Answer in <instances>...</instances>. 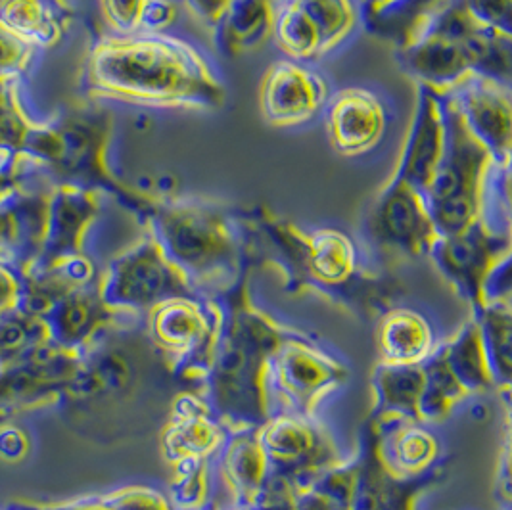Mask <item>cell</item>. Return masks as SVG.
Returning <instances> with one entry per match:
<instances>
[{"label": "cell", "instance_id": "6da1fadb", "mask_svg": "<svg viewBox=\"0 0 512 510\" xmlns=\"http://www.w3.org/2000/svg\"><path fill=\"white\" fill-rule=\"evenodd\" d=\"M252 267H275L290 296L313 294L374 321L405 292L392 271L363 263L357 242L338 229L307 232L265 206L234 213Z\"/></svg>", "mask_w": 512, "mask_h": 510}, {"label": "cell", "instance_id": "7a4b0ae2", "mask_svg": "<svg viewBox=\"0 0 512 510\" xmlns=\"http://www.w3.org/2000/svg\"><path fill=\"white\" fill-rule=\"evenodd\" d=\"M93 100L146 108L219 110L227 87L206 56L165 33L106 35L94 43L81 79Z\"/></svg>", "mask_w": 512, "mask_h": 510}, {"label": "cell", "instance_id": "3957f363", "mask_svg": "<svg viewBox=\"0 0 512 510\" xmlns=\"http://www.w3.org/2000/svg\"><path fill=\"white\" fill-rule=\"evenodd\" d=\"M127 315L104 330L81 357V369L58 405L71 428L89 438L116 440L135 432L167 369L152 348L144 321Z\"/></svg>", "mask_w": 512, "mask_h": 510}, {"label": "cell", "instance_id": "277c9868", "mask_svg": "<svg viewBox=\"0 0 512 510\" xmlns=\"http://www.w3.org/2000/svg\"><path fill=\"white\" fill-rule=\"evenodd\" d=\"M250 273L252 267L244 269L229 286L210 294L219 313V328L210 365L196 386V392L229 430H257L269 420L267 363L280 344L298 330L280 325L254 305Z\"/></svg>", "mask_w": 512, "mask_h": 510}, {"label": "cell", "instance_id": "5b68a950", "mask_svg": "<svg viewBox=\"0 0 512 510\" xmlns=\"http://www.w3.org/2000/svg\"><path fill=\"white\" fill-rule=\"evenodd\" d=\"M142 225L204 296L229 286L252 267L240 223L225 209L154 196Z\"/></svg>", "mask_w": 512, "mask_h": 510}, {"label": "cell", "instance_id": "8992f818", "mask_svg": "<svg viewBox=\"0 0 512 510\" xmlns=\"http://www.w3.org/2000/svg\"><path fill=\"white\" fill-rule=\"evenodd\" d=\"M112 133L114 117L108 110L71 108L47 121H37L20 154L37 163L54 185L70 183L112 194L142 223L154 196L121 183L114 175L108 163Z\"/></svg>", "mask_w": 512, "mask_h": 510}, {"label": "cell", "instance_id": "52a82bcc", "mask_svg": "<svg viewBox=\"0 0 512 510\" xmlns=\"http://www.w3.org/2000/svg\"><path fill=\"white\" fill-rule=\"evenodd\" d=\"M445 116V152L438 171L424 192L426 206L440 236L472 227L482 217V192L493 160L468 131L453 100L442 93Z\"/></svg>", "mask_w": 512, "mask_h": 510}, {"label": "cell", "instance_id": "ba28073f", "mask_svg": "<svg viewBox=\"0 0 512 510\" xmlns=\"http://www.w3.org/2000/svg\"><path fill=\"white\" fill-rule=\"evenodd\" d=\"M350 376L315 336L296 330L271 355L265 372L269 418L275 415H315L321 399Z\"/></svg>", "mask_w": 512, "mask_h": 510}, {"label": "cell", "instance_id": "9c48e42d", "mask_svg": "<svg viewBox=\"0 0 512 510\" xmlns=\"http://www.w3.org/2000/svg\"><path fill=\"white\" fill-rule=\"evenodd\" d=\"M98 286L102 302L110 309L137 317H144L156 305L173 298L204 296L169 261L148 231L137 244L110 261Z\"/></svg>", "mask_w": 512, "mask_h": 510}, {"label": "cell", "instance_id": "30bf717a", "mask_svg": "<svg viewBox=\"0 0 512 510\" xmlns=\"http://www.w3.org/2000/svg\"><path fill=\"white\" fill-rule=\"evenodd\" d=\"M219 313L210 296L173 298L144 315V332L175 382L198 386L210 365Z\"/></svg>", "mask_w": 512, "mask_h": 510}, {"label": "cell", "instance_id": "8fae6325", "mask_svg": "<svg viewBox=\"0 0 512 510\" xmlns=\"http://www.w3.org/2000/svg\"><path fill=\"white\" fill-rule=\"evenodd\" d=\"M363 234L380 263L428 257L440 238L426 198L401 179H390L363 221Z\"/></svg>", "mask_w": 512, "mask_h": 510}, {"label": "cell", "instance_id": "7c38bea8", "mask_svg": "<svg viewBox=\"0 0 512 510\" xmlns=\"http://www.w3.org/2000/svg\"><path fill=\"white\" fill-rule=\"evenodd\" d=\"M259 443L269 472L286 478L298 491L346 461L330 430L315 415H275L259 428Z\"/></svg>", "mask_w": 512, "mask_h": 510}, {"label": "cell", "instance_id": "4fadbf2b", "mask_svg": "<svg viewBox=\"0 0 512 510\" xmlns=\"http://www.w3.org/2000/svg\"><path fill=\"white\" fill-rule=\"evenodd\" d=\"M511 254V234L495 232L482 217L465 231L440 236L428 257L470 313L482 307V284L491 267Z\"/></svg>", "mask_w": 512, "mask_h": 510}, {"label": "cell", "instance_id": "5bb4252c", "mask_svg": "<svg viewBox=\"0 0 512 510\" xmlns=\"http://www.w3.org/2000/svg\"><path fill=\"white\" fill-rule=\"evenodd\" d=\"M81 357L83 353L60 348L50 340L0 369V409L20 415L47 403L58 405L79 374Z\"/></svg>", "mask_w": 512, "mask_h": 510}, {"label": "cell", "instance_id": "9a60e30c", "mask_svg": "<svg viewBox=\"0 0 512 510\" xmlns=\"http://www.w3.org/2000/svg\"><path fill=\"white\" fill-rule=\"evenodd\" d=\"M353 466L350 510H417V499L443 482L449 463L419 478H397L380 461L373 422L367 418L359 434Z\"/></svg>", "mask_w": 512, "mask_h": 510}, {"label": "cell", "instance_id": "2e32d148", "mask_svg": "<svg viewBox=\"0 0 512 510\" xmlns=\"http://www.w3.org/2000/svg\"><path fill=\"white\" fill-rule=\"evenodd\" d=\"M442 93L453 100L468 131L488 150L493 163L511 167V85L466 73Z\"/></svg>", "mask_w": 512, "mask_h": 510}, {"label": "cell", "instance_id": "e0dca14e", "mask_svg": "<svg viewBox=\"0 0 512 510\" xmlns=\"http://www.w3.org/2000/svg\"><path fill=\"white\" fill-rule=\"evenodd\" d=\"M330 85L325 77L303 62L284 58L263 73L259 110L273 127H300L326 106Z\"/></svg>", "mask_w": 512, "mask_h": 510}, {"label": "cell", "instance_id": "ac0fdd59", "mask_svg": "<svg viewBox=\"0 0 512 510\" xmlns=\"http://www.w3.org/2000/svg\"><path fill=\"white\" fill-rule=\"evenodd\" d=\"M326 137L342 158H361L382 142L388 131V110L369 89L348 87L326 102Z\"/></svg>", "mask_w": 512, "mask_h": 510}, {"label": "cell", "instance_id": "d6986e66", "mask_svg": "<svg viewBox=\"0 0 512 510\" xmlns=\"http://www.w3.org/2000/svg\"><path fill=\"white\" fill-rule=\"evenodd\" d=\"M52 185L47 177H37L0 200V261L12 263L22 273L41 254Z\"/></svg>", "mask_w": 512, "mask_h": 510}, {"label": "cell", "instance_id": "ffe728a7", "mask_svg": "<svg viewBox=\"0 0 512 510\" xmlns=\"http://www.w3.org/2000/svg\"><path fill=\"white\" fill-rule=\"evenodd\" d=\"M100 208L102 198L94 188L70 183L52 185L48 194L47 231L43 248L31 267H48L73 255L85 254L83 244L87 232L91 231L100 215Z\"/></svg>", "mask_w": 512, "mask_h": 510}, {"label": "cell", "instance_id": "44dd1931", "mask_svg": "<svg viewBox=\"0 0 512 510\" xmlns=\"http://www.w3.org/2000/svg\"><path fill=\"white\" fill-rule=\"evenodd\" d=\"M229 428L211 411L198 392H179L171 399V413L162 430L163 459L169 464L183 459H213Z\"/></svg>", "mask_w": 512, "mask_h": 510}, {"label": "cell", "instance_id": "7402d4cb", "mask_svg": "<svg viewBox=\"0 0 512 510\" xmlns=\"http://www.w3.org/2000/svg\"><path fill=\"white\" fill-rule=\"evenodd\" d=\"M376 451L397 478H419L449 463L428 424L407 417H371Z\"/></svg>", "mask_w": 512, "mask_h": 510}, {"label": "cell", "instance_id": "603a6c76", "mask_svg": "<svg viewBox=\"0 0 512 510\" xmlns=\"http://www.w3.org/2000/svg\"><path fill=\"white\" fill-rule=\"evenodd\" d=\"M445 139L442 94L420 85L409 137L392 179H401L424 194L442 162Z\"/></svg>", "mask_w": 512, "mask_h": 510}, {"label": "cell", "instance_id": "cb8c5ba5", "mask_svg": "<svg viewBox=\"0 0 512 510\" xmlns=\"http://www.w3.org/2000/svg\"><path fill=\"white\" fill-rule=\"evenodd\" d=\"M100 279L68 292L43 317L50 340L60 348L85 353L96 338L129 313H119L102 302Z\"/></svg>", "mask_w": 512, "mask_h": 510}, {"label": "cell", "instance_id": "d4e9b609", "mask_svg": "<svg viewBox=\"0 0 512 510\" xmlns=\"http://www.w3.org/2000/svg\"><path fill=\"white\" fill-rule=\"evenodd\" d=\"M219 480L233 497L234 510H252L257 495L269 476L259 443V428L229 430L225 443L213 457Z\"/></svg>", "mask_w": 512, "mask_h": 510}, {"label": "cell", "instance_id": "484cf974", "mask_svg": "<svg viewBox=\"0 0 512 510\" xmlns=\"http://www.w3.org/2000/svg\"><path fill=\"white\" fill-rule=\"evenodd\" d=\"M374 340L386 365H420L436 348L432 325L405 307H392L376 319Z\"/></svg>", "mask_w": 512, "mask_h": 510}, {"label": "cell", "instance_id": "4316f807", "mask_svg": "<svg viewBox=\"0 0 512 510\" xmlns=\"http://www.w3.org/2000/svg\"><path fill=\"white\" fill-rule=\"evenodd\" d=\"M279 0H231L215 29V43L225 54L238 56L273 37Z\"/></svg>", "mask_w": 512, "mask_h": 510}, {"label": "cell", "instance_id": "83f0119b", "mask_svg": "<svg viewBox=\"0 0 512 510\" xmlns=\"http://www.w3.org/2000/svg\"><path fill=\"white\" fill-rule=\"evenodd\" d=\"M0 20L33 47L50 50L66 39L71 12L54 0H0Z\"/></svg>", "mask_w": 512, "mask_h": 510}, {"label": "cell", "instance_id": "f1b7e54d", "mask_svg": "<svg viewBox=\"0 0 512 510\" xmlns=\"http://www.w3.org/2000/svg\"><path fill=\"white\" fill-rule=\"evenodd\" d=\"M470 317L478 325L493 388L503 394V399H509L512 378L511 303H486L476 313H470Z\"/></svg>", "mask_w": 512, "mask_h": 510}, {"label": "cell", "instance_id": "f546056e", "mask_svg": "<svg viewBox=\"0 0 512 510\" xmlns=\"http://www.w3.org/2000/svg\"><path fill=\"white\" fill-rule=\"evenodd\" d=\"M422 382L424 374L420 365L378 363L373 372L374 407L371 417H407L420 420Z\"/></svg>", "mask_w": 512, "mask_h": 510}, {"label": "cell", "instance_id": "4dcf8cb0", "mask_svg": "<svg viewBox=\"0 0 512 510\" xmlns=\"http://www.w3.org/2000/svg\"><path fill=\"white\" fill-rule=\"evenodd\" d=\"M315 31L321 43V56L342 47L361 22L357 0H286Z\"/></svg>", "mask_w": 512, "mask_h": 510}, {"label": "cell", "instance_id": "1f68e13d", "mask_svg": "<svg viewBox=\"0 0 512 510\" xmlns=\"http://www.w3.org/2000/svg\"><path fill=\"white\" fill-rule=\"evenodd\" d=\"M445 363L457 376L466 394H486L493 390L488 361L482 348L476 321L470 317L461 330L447 342L440 344Z\"/></svg>", "mask_w": 512, "mask_h": 510}, {"label": "cell", "instance_id": "d6a6232c", "mask_svg": "<svg viewBox=\"0 0 512 510\" xmlns=\"http://www.w3.org/2000/svg\"><path fill=\"white\" fill-rule=\"evenodd\" d=\"M420 367L424 382L419 399V418L424 424H440L468 394L445 363L440 346L434 348L430 357L420 363Z\"/></svg>", "mask_w": 512, "mask_h": 510}, {"label": "cell", "instance_id": "836d02e7", "mask_svg": "<svg viewBox=\"0 0 512 510\" xmlns=\"http://www.w3.org/2000/svg\"><path fill=\"white\" fill-rule=\"evenodd\" d=\"M50 342L47 323L20 307L0 315V369L24 359L33 349Z\"/></svg>", "mask_w": 512, "mask_h": 510}, {"label": "cell", "instance_id": "e575fe53", "mask_svg": "<svg viewBox=\"0 0 512 510\" xmlns=\"http://www.w3.org/2000/svg\"><path fill=\"white\" fill-rule=\"evenodd\" d=\"M173 466L171 482V509H211V484H213V459H183Z\"/></svg>", "mask_w": 512, "mask_h": 510}, {"label": "cell", "instance_id": "d590c367", "mask_svg": "<svg viewBox=\"0 0 512 510\" xmlns=\"http://www.w3.org/2000/svg\"><path fill=\"white\" fill-rule=\"evenodd\" d=\"M353 457L330 468L313 486L298 493L296 510H350Z\"/></svg>", "mask_w": 512, "mask_h": 510}, {"label": "cell", "instance_id": "8d00e7d4", "mask_svg": "<svg viewBox=\"0 0 512 510\" xmlns=\"http://www.w3.org/2000/svg\"><path fill=\"white\" fill-rule=\"evenodd\" d=\"M35 125L22 100V81H0V150L24 152Z\"/></svg>", "mask_w": 512, "mask_h": 510}, {"label": "cell", "instance_id": "74e56055", "mask_svg": "<svg viewBox=\"0 0 512 510\" xmlns=\"http://www.w3.org/2000/svg\"><path fill=\"white\" fill-rule=\"evenodd\" d=\"M39 48L0 20V81H22L37 60Z\"/></svg>", "mask_w": 512, "mask_h": 510}, {"label": "cell", "instance_id": "f35d334b", "mask_svg": "<svg viewBox=\"0 0 512 510\" xmlns=\"http://www.w3.org/2000/svg\"><path fill=\"white\" fill-rule=\"evenodd\" d=\"M96 499L110 510H173L162 493L150 487H121L104 495H96Z\"/></svg>", "mask_w": 512, "mask_h": 510}, {"label": "cell", "instance_id": "ab89813d", "mask_svg": "<svg viewBox=\"0 0 512 510\" xmlns=\"http://www.w3.org/2000/svg\"><path fill=\"white\" fill-rule=\"evenodd\" d=\"M463 6L482 29L512 35V0H463Z\"/></svg>", "mask_w": 512, "mask_h": 510}, {"label": "cell", "instance_id": "60d3db41", "mask_svg": "<svg viewBox=\"0 0 512 510\" xmlns=\"http://www.w3.org/2000/svg\"><path fill=\"white\" fill-rule=\"evenodd\" d=\"M100 12L119 35L139 33L140 16L146 0H98Z\"/></svg>", "mask_w": 512, "mask_h": 510}, {"label": "cell", "instance_id": "b9f144b4", "mask_svg": "<svg viewBox=\"0 0 512 510\" xmlns=\"http://www.w3.org/2000/svg\"><path fill=\"white\" fill-rule=\"evenodd\" d=\"M298 493L292 482L269 472L252 510H296Z\"/></svg>", "mask_w": 512, "mask_h": 510}, {"label": "cell", "instance_id": "7bdbcfd3", "mask_svg": "<svg viewBox=\"0 0 512 510\" xmlns=\"http://www.w3.org/2000/svg\"><path fill=\"white\" fill-rule=\"evenodd\" d=\"M511 254L499 259L482 284V305L486 303H511Z\"/></svg>", "mask_w": 512, "mask_h": 510}, {"label": "cell", "instance_id": "ee69618b", "mask_svg": "<svg viewBox=\"0 0 512 510\" xmlns=\"http://www.w3.org/2000/svg\"><path fill=\"white\" fill-rule=\"evenodd\" d=\"M177 4L173 0H146L140 16L139 33H162L177 20Z\"/></svg>", "mask_w": 512, "mask_h": 510}, {"label": "cell", "instance_id": "f6af8a7d", "mask_svg": "<svg viewBox=\"0 0 512 510\" xmlns=\"http://www.w3.org/2000/svg\"><path fill=\"white\" fill-rule=\"evenodd\" d=\"M24 292L22 271L12 263L0 261V315L20 307Z\"/></svg>", "mask_w": 512, "mask_h": 510}, {"label": "cell", "instance_id": "bcb514c9", "mask_svg": "<svg viewBox=\"0 0 512 510\" xmlns=\"http://www.w3.org/2000/svg\"><path fill=\"white\" fill-rule=\"evenodd\" d=\"M31 449V441L24 430L12 426V422L0 428V457L8 463H20L27 457Z\"/></svg>", "mask_w": 512, "mask_h": 510}, {"label": "cell", "instance_id": "7dc6e473", "mask_svg": "<svg viewBox=\"0 0 512 510\" xmlns=\"http://www.w3.org/2000/svg\"><path fill=\"white\" fill-rule=\"evenodd\" d=\"M187 4L188 12L198 18L204 25H208L211 31L217 29L219 22L223 20L231 0H183Z\"/></svg>", "mask_w": 512, "mask_h": 510}, {"label": "cell", "instance_id": "c3c4849f", "mask_svg": "<svg viewBox=\"0 0 512 510\" xmlns=\"http://www.w3.org/2000/svg\"><path fill=\"white\" fill-rule=\"evenodd\" d=\"M33 510H110L102 503H98L96 497H85L71 503H60V505H41V503H29Z\"/></svg>", "mask_w": 512, "mask_h": 510}, {"label": "cell", "instance_id": "681fc988", "mask_svg": "<svg viewBox=\"0 0 512 510\" xmlns=\"http://www.w3.org/2000/svg\"><path fill=\"white\" fill-rule=\"evenodd\" d=\"M18 160V154H12V152H4L0 150V169H8L12 167Z\"/></svg>", "mask_w": 512, "mask_h": 510}, {"label": "cell", "instance_id": "f907efd6", "mask_svg": "<svg viewBox=\"0 0 512 510\" xmlns=\"http://www.w3.org/2000/svg\"><path fill=\"white\" fill-rule=\"evenodd\" d=\"M14 418H16V413H14V411H8V409H0V428H2L4 424L12 422Z\"/></svg>", "mask_w": 512, "mask_h": 510}, {"label": "cell", "instance_id": "816d5d0a", "mask_svg": "<svg viewBox=\"0 0 512 510\" xmlns=\"http://www.w3.org/2000/svg\"><path fill=\"white\" fill-rule=\"evenodd\" d=\"M4 510H33L29 507V503H24V501H18V503H12V505H8V507H4Z\"/></svg>", "mask_w": 512, "mask_h": 510}, {"label": "cell", "instance_id": "f5cc1de1", "mask_svg": "<svg viewBox=\"0 0 512 510\" xmlns=\"http://www.w3.org/2000/svg\"><path fill=\"white\" fill-rule=\"evenodd\" d=\"M58 6H62L64 10H68V12H71L73 14V8H71V0H54Z\"/></svg>", "mask_w": 512, "mask_h": 510}, {"label": "cell", "instance_id": "db71d44e", "mask_svg": "<svg viewBox=\"0 0 512 510\" xmlns=\"http://www.w3.org/2000/svg\"><path fill=\"white\" fill-rule=\"evenodd\" d=\"M229 510H234V509H229Z\"/></svg>", "mask_w": 512, "mask_h": 510}]
</instances>
